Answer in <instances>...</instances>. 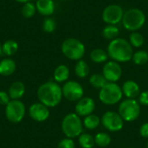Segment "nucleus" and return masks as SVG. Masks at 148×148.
Masks as SVG:
<instances>
[{
  "mask_svg": "<svg viewBox=\"0 0 148 148\" xmlns=\"http://www.w3.org/2000/svg\"><path fill=\"white\" fill-rule=\"evenodd\" d=\"M107 52L108 56L117 62H127L132 60L134 48L129 41L125 38L117 37L109 42Z\"/></svg>",
  "mask_w": 148,
  "mask_h": 148,
  "instance_id": "1",
  "label": "nucleus"
},
{
  "mask_svg": "<svg viewBox=\"0 0 148 148\" xmlns=\"http://www.w3.org/2000/svg\"><path fill=\"white\" fill-rule=\"evenodd\" d=\"M37 97L40 102L46 107L54 108L62 101V90L57 82H48L38 88Z\"/></svg>",
  "mask_w": 148,
  "mask_h": 148,
  "instance_id": "2",
  "label": "nucleus"
},
{
  "mask_svg": "<svg viewBox=\"0 0 148 148\" xmlns=\"http://www.w3.org/2000/svg\"><path fill=\"white\" fill-rule=\"evenodd\" d=\"M146 15L143 10L137 8H131L124 11L121 21L122 26L131 32L138 31L146 23Z\"/></svg>",
  "mask_w": 148,
  "mask_h": 148,
  "instance_id": "3",
  "label": "nucleus"
},
{
  "mask_svg": "<svg viewBox=\"0 0 148 148\" xmlns=\"http://www.w3.org/2000/svg\"><path fill=\"white\" fill-rule=\"evenodd\" d=\"M61 49L64 56L72 61L82 60L86 53L84 43L79 39L73 37L65 39L62 43Z\"/></svg>",
  "mask_w": 148,
  "mask_h": 148,
  "instance_id": "4",
  "label": "nucleus"
},
{
  "mask_svg": "<svg viewBox=\"0 0 148 148\" xmlns=\"http://www.w3.org/2000/svg\"><path fill=\"white\" fill-rule=\"evenodd\" d=\"M62 130L67 138L79 137L83 131L82 121L75 113L68 114L62 121Z\"/></svg>",
  "mask_w": 148,
  "mask_h": 148,
  "instance_id": "5",
  "label": "nucleus"
},
{
  "mask_svg": "<svg viewBox=\"0 0 148 148\" xmlns=\"http://www.w3.org/2000/svg\"><path fill=\"white\" fill-rule=\"evenodd\" d=\"M123 93L121 87L116 82H108L100 89L99 99L105 105H114L122 99Z\"/></svg>",
  "mask_w": 148,
  "mask_h": 148,
  "instance_id": "6",
  "label": "nucleus"
},
{
  "mask_svg": "<svg viewBox=\"0 0 148 148\" xmlns=\"http://www.w3.org/2000/svg\"><path fill=\"white\" fill-rule=\"evenodd\" d=\"M140 104L135 99H126L121 101L118 113L124 121L132 122L136 121L140 115Z\"/></svg>",
  "mask_w": 148,
  "mask_h": 148,
  "instance_id": "7",
  "label": "nucleus"
},
{
  "mask_svg": "<svg viewBox=\"0 0 148 148\" xmlns=\"http://www.w3.org/2000/svg\"><path fill=\"white\" fill-rule=\"evenodd\" d=\"M25 106L19 100H11L5 107V115L9 121L18 123L25 115Z\"/></svg>",
  "mask_w": 148,
  "mask_h": 148,
  "instance_id": "8",
  "label": "nucleus"
},
{
  "mask_svg": "<svg viewBox=\"0 0 148 148\" xmlns=\"http://www.w3.org/2000/svg\"><path fill=\"white\" fill-rule=\"evenodd\" d=\"M124 15V10L122 7L116 3H112L104 8L101 17L105 23L111 25H117L121 23Z\"/></svg>",
  "mask_w": 148,
  "mask_h": 148,
  "instance_id": "9",
  "label": "nucleus"
},
{
  "mask_svg": "<svg viewBox=\"0 0 148 148\" xmlns=\"http://www.w3.org/2000/svg\"><path fill=\"white\" fill-rule=\"evenodd\" d=\"M101 123L109 132H119L123 128L124 121L119 113L108 111L101 118Z\"/></svg>",
  "mask_w": 148,
  "mask_h": 148,
  "instance_id": "10",
  "label": "nucleus"
},
{
  "mask_svg": "<svg viewBox=\"0 0 148 148\" xmlns=\"http://www.w3.org/2000/svg\"><path fill=\"white\" fill-rule=\"evenodd\" d=\"M63 97L69 101H78L83 97V87L75 81H68L62 88Z\"/></svg>",
  "mask_w": 148,
  "mask_h": 148,
  "instance_id": "11",
  "label": "nucleus"
},
{
  "mask_svg": "<svg viewBox=\"0 0 148 148\" xmlns=\"http://www.w3.org/2000/svg\"><path fill=\"white\" fill-rule=\"evenodd\" d=\"M102 75L108 82H116L122 75V68L119 62L113 60L108 61L102 68Z\"/></svg>",
  "mask_w": 148,
  "mask_h": 148,
  "instance_id": "12",
  "label": "nucleus"
},
{
  "mask_svg": "<svg viewBox=\"0 0 148 148\" xmlns=\"http://www.w3.org/2000/svg\"><path fill=\"white\" fill-rule=\"evenodd\" d=\"M75 114L80 117H86L94 113L95 109V102L90 97H82L81 100L76 101Z\"/></svg>",
  "mask_w": 148,
  "mask_h": 148,
  "instance_id": "13",
  "label": "nucleus"
},
{
  "mask_svg": "<svg viewBox=\"0 0 148 148\" xmlns=\"http://www.w3.org/2000/svg\"><path fill=\"white\" fill-rule=\"evenodd\" d=\"M29 116L37 122H43L49 117V108L42 103H34L29 108Z\"/></svg>",
  "mask_w": 148,
  "mask_h": 148,
  "instance_id": "14",
  "label": "nucleus"
},
{
  "mask_svg": "<svg viewBox=\"0 0 148 148\" xmlns=\"http://www.w3.org/2000/svg\"><path fill=\"white\" fill-rule=\"evenodd\" d=\"M123 95H125L127 99H135L140 94V88L139 84L133 81L127 80L121 86Z\"/></svg>",
  "mask_w": 148,
  "mask_h": 148,
  "instance_id": "15",
  "label": "nucleus"
},
{
  "mask_svg": "<svg viewBox=\"0 0 148 148\" xmlns=\"http://www.w3.org/2000/svg\"><path fill=\"white\" fill-rule=\"evenodd\" d=\"M36 10L42 16H49L55 11L56 6L53 0H37L36 3Z\"/></svg>",
  "mask_w": 148,
  "mask_h": 148,
  "instance_id": "16",
  "label": "nucleus"
},
{
  "mask_svg": "<svg viewBox=\"0 0 148 148\" xmlns=\"http://www.w3.org/2000/svg\"><path fill=\"white\" fill-rule=\"evenodd\" d=\"M25 93V86L21 82H13L9 88V95L11 100H19Z\"/></svg>",
  "mask_w": 148,
  "mask_h": 148,
  "instance_id": "17",
  "label": "nucleus"
},
{
  "mask_svg": "<svg viewBox=\"0 0 148 148\" xmlns=\"http://www.w3.org/2000/svg\"><path fill=\"white\" fill-rule=\"evenodd\" d=\"M16 68V62L12 59H3L0 62V75L3 76H9L15 72Z\"/></svg>",
  "mask_w": 148,
  "mask_h": 148,
  "instance_id": "18",
  "label": "nucleus"
},
{
  "mask_svg": "<svg viewBox=\"0 0 148 148\" xmlns=\"http://www.w3.org/2000/svg\"><path fill=\"white\" fill-rule=\"evenodd\" d=\"M70 75V71L68 66L61 64L57 66L54 71V79L56 82H67Z\"/></svg>",
  "mask_w": 148,
  "mask_h": 148,
  "instance_id": "19",
  "label": "nucleus"
},
{
  "mask_svg": "<svg viewBox=\"0 0 148 148\" xmlns=\"http://www.w3.org/2000/svg\"><path fill=\"white\" fill-rule=\"evenodd\" d=\"M90 59L95 63H105L108 62V55L106 50L103 49L96 48L90 52Z\"/></svg>",
  "mask_w": 148,
  "mask_h": 148,
  "instance_id": "20",
  "label": "nucleus"
},
{
  "mask_svg": "<svg viewBox=\"0 0 148 148\" xmlns=\"http://www.w3.org/2000/svg\"><path fill=\"white\" fill-rule=\"evenodd\" d=\"M82 124H83V127H86L87 129L95 130L100 126L101 118L95 114H91L84 117V120L82 121Z\"/></svg>",
  "mask_w": 148,
  "mask_h": 148,
  "instance_id": "21",
  "label": "nucleus"
},
{
  "mask_svg": "<svg viewBox=\"0 0 148 148\" xmlns=\"http://www.w3.org/2000/svg\"><path fill=\"white\" fill-rule=\"evenodd\" d=\"M90 71L88 64L84 60H79L75 66V73L79 78H85L88 75Z\"/></svg>",
  "mask_w": 148,
  "mask_h": 148,
  "instance_id": "22",
  "label": "nucleus"
},
{
  "mask_svg": "<svg viewBox=\"0 0 148 148\" xmlns=\"http://www.w3.org/2000/svg\"><path fill=\"white\" fill-rule=\"evenodd\" d=\"M102 36L109 41H112L115 38L118 37L120 34V29L116 25H111V24H107L106 27L102 29Z\"/></svg>",
  "mask_w": 148,
  "mask_h": 148,
  "instance_id": "23",
  "label": "nucleus"
},
{
  "mask_svg": "<svg viewBox=\"0 0 148 148\" xmlns=\"http://www.w3.org/2000/svg\"><path fill=\"white\" fill-rule=\"evenodd\" d=\"M18 50V43L14 40H8L2 45V53L10 56L16 53Z\"/></svg>",
  "mask_w": 148,
  "mask_h": 148,
  "instance_id": "24",
  "label": "nucleus"
},
{
  "mask_svg": "<svg viewBox=\"0 0 148 148\" xmlns=\"http://www.w3.org/2000/svg\"><path fill=\"white\" fill-rule=\"evenodd\" d=\"M89 83L92 87L101 89L108 83V81L106 80V78L103 76L102 74L96 73V74H93L89 77Z\"/></svg>",
  "mask_w": 148,
  "mask_h": 148,
  "instance_id": "25",
  "label": "nucleus"
},
{
  "mask_svg": "<svg viewBox=\"0 0 148 148\" xmlns=\"http://www.w3.org/2000/svg\"><path fill=\"white\" fill-rule=\"evenodd\" d=\"M78 141H79V145L82 148H93L95 145V137L86 133H82L79 136Z\"/></svg>",
  "mask_w": 148,
  "mask_h": 148,
  "instance_id": "26",
  "label": "nucleus"
},
{
  "mask_svg": "<svg viewBox=\"0 0 148 148\" xmlns=\"http://www.w3.org/2000/svg\"><path fill=\"white\" fill-rule=\"evenodd\" d=\"M128 41L133 48H140L145 42V38L140 32L134 31L130 34Z\"/></svg>",
  "mask_w": 148,
  "mask_h": 148,
  "instance_id": "27",
  "label": "nucleus"
},
{
  "mask_svg": "<svg viewBox=\"0 0 148 148\" xmlns=\"http://www.w3.org/2000/svg\"><path fill=\"white\" fill-rule=\"evenodd\" d=\"M111 137L108 134L104 133V132H101L98 133L95 136V142L98 147H108L110 143H111Z\"/></svg>",
  "mask_w": 148,
  "mask_h": 148,
  "instance_id": "28",
  "label": "nucleus"
},
{
  "mask_svg": "<svg viewBox=\"0 0 148 148\" xmlns=\"http://www.w3.org/2000/svg\"><path fill=\"white\" fill-rule=\"evenodd\" d=\"M132 61L136 65H144L148 62V52L146 50H138L134 52Z\"/></svg>",
  "mask_w": 148,
  "mask_h": 148,
  "instance_id": "29",
  "label": "nucleus"
},
{
  "mask_svg": "<svg viewBox=\"0 0 148 148\" xmlns=\"http://www.w3.org/2000/svg\"><path fill=\"white\" fill-rule=\"evenodd\" d=\"M36 10V4H34L32 2H28L23 3V6L22 8V15L25 17V18H30L32 17Z\"/></svg>",
  "mask_w": 148,
  "mask_h": 148,
  "instance_id": "30",
  "label": "nucleus"
},
{
  "mask_svg": "<svg viewBox=\"0 0 148 148\" xmlns=\"http://www.w3.org/2000/svg\"><path fill=\"white\" fill-rule=\"evenodd\" d=\"M42 29L46 33H52L56 29V23L55 19L51 17H47L42 23Z\"/></svg>",
  "mask_w": 148,
  "mask_h": 148,
  "instance_id": "31",
  "label": "nucleus"
},
{
  "mask_svg": "<svg viewBox=\"0 0 148 148\" xmlns=\"http://www.w3.org/2000/svg\"><path fill=\"white\" fill-rule=\"evenodd\" d=\"M57 148H75V144L73 140V139L70 138H65L62 140L59 143Z\"/></svg>",
  "mask_w": 148,
  "mask_h": 148,
  "instance_id": "32",
  "label": "nucleus"
},
{
  "mask_svg": "<svg viewBox=\"0 0 148 148\" xmlns=\"http://www.w3.org/2000/svg\"><path fill=\"white\" fill-rule=\"evenodd\" d=\"M139 103L142 106H148V90L143 91L139 95Z\"/></svg>",
  "mask_w": 148,
  "mask_h": 148,
  "instance_id": "33",
  "label": "nucleus"
},
{
  "mask_svg": "<svg viewBox=\"0 0 148 148\" xmlns=\"http://www.w3.org/2000/svg\"><path fill=\"white\" fill-rule=\"evenodd\" d=\"M11 101L10 95L5 91H0V105L6 106Z\"/></svg>",
  "mask_w": 148,
  "mask_h": 148,
  "instance_id": "34",
  "label": "nucleus"
},
{
  "mask_svg": "<svg viewBox=\"0 0 148 148\" xmlns=\"http://www.w3.org/2000/svg\"><path fill=\"white\" fill-rule=\"evenodd\" d=\"M140 134L143 137L148 139V122H146L141 125L140 128Z\"/></svg>",
  "mask_w": 148,
  "mask_h": 148,
  "instance_id": "35",
  "label": "nucleus"
},
{
  "mask_svg": "<svg viewBox=\"0 0 148 148\" xmlns=\"http://www.w3.org/2000/svg\"><path fill=\"white\" fill-rule=\"evenodd\" d=\"M16 2H18V3H28V2H29L30 0H16Z\"/></svg>",
  "mask_w": 148,
  "mask_h": 148,
  "instance_id": "36",
  "label": "nucleus"
},
{
  "mask_svg": "<svg viewBox=\"0 0 148 148\" xmlns=\"http://www.w3.org/2000/svg\"><path fill=\"white\" fill-rule=\"evenodd\" d=\"M2 53V44H1V42H0V54Z\"/></svg>",
  "mask_w": 148,
  "mask_h": 148,
  "instance_id": "37",
  "label": "nucleus"
},
{
  "mask_svg": "<svg viewBox=\"0 0 148 148\" xmlns=\"http://www.w3.org/2000/svg\"><path fill=\"white\" fill-rule=\"evenodd\" d=\"M147 148H148V141H147Z\"/></svg>",
  "mask_w": 148,
  "mask_h": 148,
  "instance_id": "38",
  "label": "nucleus"
},
{
  "mask_svg": "<svg viewBox=\"0 0 148 148\" xmlns=\"http://www.w3.org/2000/svg\"><path fill=\"white\" fill-rule=\"evenodd\" d=\"M129 148H134V147H129Z\"/></svg>",
  "mask_w": 148,
  "mask_h": 148,
  "instance_id": "39",
  "label": "nucleus"
}]
</instances>
